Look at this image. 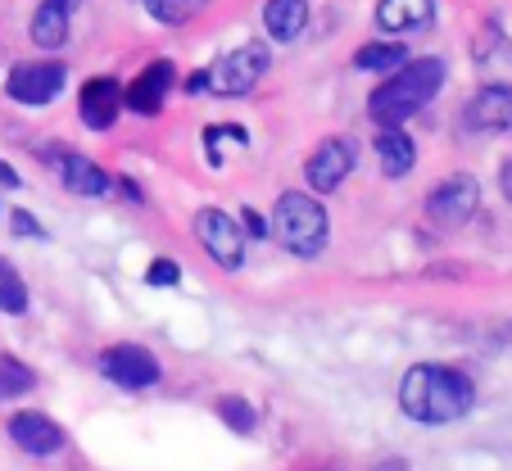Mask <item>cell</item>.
I'll return each mask as SVG.
<instances>
[{
    "mask_svg": "<svg viewBox=\"0 0 512 471\" xmlns=\"http://www.w3.org/2000/svg\"><path fill=\"white\" fill-rule=\"evenodd\" d=\"M399 404L413 422L440 426V422H458L472 413L476 404V385L467 372L458 367H440V363H417L408 367L404 385H399Z\"/></svg>",
    "mask_w": 512,
    "mask_h": 471,
    "instance_id": "1",
    "label": "cell"
},
{
    "mask_svg": "<svg viewBox=\"0 0 512 471\" xmlns=\"http://www.w3.org/2000/svg\"><path fill=\"white\" fill-rule=\"evenodd\" d=\"M445 87V64L440 59H408L395 73L372 91L368 114L377 118L381 127H404L417 109H426Z\"/></svg>",
    "mask_w": 512,
    "mask_h": 471,
    "instance_id": "2",
    "label": "cell"
},
{
    "mask_svg": "<svg viewBox=\"0 0 512 471\" xmlns=\"http://www.w3.org/2000/svg\"><path fill=\"white\" fill-rule=\"evenodd\" d=\"M272 231L290 254L318 259L322 245H327V209L309 191H286L277 200V213H272Z\"/></svg>",
    "mask_w": 512,
    "mask_h": 471,
    "instance_id": "3",
    "label": "cell"
},
{
    "mask_svg": "<svg viewBox=\"0 0 512 471\" xmlns=\"http://www.w3.org/2000/svg\"><path fill=\"white\" fill-rule=\"evenodd\" d=\"M268 46H259V41H245V46L227 50L223 59L213 68H204V87L213 91V96H245V91L259 87V77L268 73Z\"/></svg>",
    "mask_w": 512,
    "mask_h": 471,
    "instance_id": "4",
    "label": "cell"
},
{
    "mask_svg": "<svg viewBox=\"0 0 512 471\" xmlns=\"http://www.w3.org/2000/svg\"><path fill=\"white\" fill-rule=\"evenodd\" d=\"M195 236H200V245L209 250V259L223 263L227 272H236L245 263V231H241V222H236L232 213L200 209L195 213Z\"/></svg>",
    "mask_w": 512,
    "mask_h": 471,
    "instance_id": "5",
    "label": "cell"
},
{
    "mask_svg": "<svg viewBox=\"0 0 512 471\" xmlns=\"http://www.w3.org/2000/svg\"><path fill=\"white\" fill-rule=\"evenodd\" d=\"M41 164H46L50 173H59V182L78 195H109V182H114L105 168L91 164L87 154L68 150V145H59V141H50L46 150H41Z\"/></svg>",
    "mask_w": 512,
    "mask_h": 471,
    "instance_id": "6",
    "label": "cell"
},
{
    "mask_svg": "<svg viewBox=\"0 0 512 471\" xmlns=\"http://www.w3.org/2000/svg\"><path fill=\"white\" fill-rule=\"evenodd\" d=\"M476 204H481L476 177H449V182H440L426 195V218H431L435 227H463L476 213Z\"/></svg>",
    "mask_w": 512,
    "mask_h": 471,
    "instance_id": "7",
    "label": "cell"
},
{
    "mask_svg": "<svg viewBox=\"0 0 512 471\" xmlns=\"http://www.w3.org/2000/svg\"><path fill=\"white\" fill-rule=\"evenodd\" d=\"M100 372L123 390H145V385L159 381V358L141 345H114L100 354Z\"/></svg>",
    "mask_w": 512,
    "mask_h": 471,
    "instance_id": "8",
    "label": "cell"
},
{
    "mask_svg": "<svg viewBox=\"0 0 512 471\" xmlns=\"http://www.w3.org/2000/svg\"><path fill=\"white\" fill-rule=\"evenodd\" d=\"M64 82H68L64 64H14L5 91H10L19 105H50V100L64 91Z\"/></svg>",
    "mask_w": 512,
    "mask_h": 471,
    "instance_id": "9",
    "label": "cell"
},
{
    "mask_svg": "<svg viewBox=\"0 0 512 471\" xmlns=\"http://www.w3.org/2000/svg\"><path fill=\"white\" fill-rule=\"evenodd\" d=\"M349 168H354V145L349 141H322L318 150L309 154V164H304V177H309V186L318 195H327V191H336L340 182L349 177Z\"/></svg>",
    "mask_w": 512,
    "mask_h": 471,
    "instance_id": "10",
    "label": "cell"
},
{
    "mask_svg": "<svg viewBox=\"0 0 512 471\" xmlns=\"http://www.w3.org/2000/svg\"><path fill=\"white\" fill-rule=\"evenodd\" d=\"M10 440L19 444L23 453H32V458H50V453H59L68 444V435H64V426L50 422L46 413H14Z\"/></svg>",
    "mask_w": 512,
    "mask_h": 471,
    "instance_id": "11",
    "label": "cell"
},
{
    "mask_svg": "<svg viewBox=\"0 0 512 471\" xmlns=\"http://www.w3.org/2000/svg\"><path fill=\"white\" fill-rule=\"evenodd\" d=\"M168 87H173V64H168V59H155V64L141 68V77L123 91V105L141 118H155L159 109H164Z\"/></svg>",
    "mask_w": 512,
    "mask_h": 471,
    "instance_id": "12",
    "label": "cell"
},
{
    "mask_svg": "<svg viewBox=\"0 0 512 471\" xmlns=\"http://www.w3.org/2000/svg\"><path fill=\"white\" fill-rule=\"evenodd\" d=\"M467 127L472 132H512V87L494 82L467 100Z\"/></svg>",
    "mask_w": 512,
    "mask_h": 471,
    "instance_id": "13",
    "label": "cell"
},
{
    "mask_svg": "<svg viewBox=\"0 0 512 471\" xmlns=\"http://www.w3.org/2000/svg\"><path fill=\"white\" fill-rule=\"evenodd\" d=\"M82 123L91 127V132H109L114 127V118L123 114V87H118L114 77H91L87 87H82Z\"/></svg>",
    "mask_w": 512,
    "mask_h": 471,
    "instance_id": "14",
    "label": "cell"
},
{
    "mask_svg": "<svg viewBox=\"0 0 512 471\" xmlns=\"http://www.w3.org/2000/svg\"><path fill=\"white\" fill-rule=\"evenodd\" d=\"M431 19H435V0H381L377 5V23L386 32L431 28Z\"/></svg>",
    "mask_w": 512,
    "mask_h": 471,
    "instance_id": "15",
    "label": "cell"
},
{
    "mask_svg": "<svg viewBox=\"0 0 512 471\" xmlns=\"http://www.w3.org/2000/svg\"><path fill=\"white\" fill-rule=\"evenodd\" d=\"M309 23V0H268L263 5V28L272 41H295Z\"/></svg>",
    "mask_w": 512,
    "mask_h": 471,
    "instance_id": "16",
    "label": "cell"
},
{
    "mask_svg": "<svg viewBox=\"0 0 512 471\" xmlns=\"http://www.w3.org/2000/svg\"><path fill=\"white\" fill-rule=\"evenodd\" d=\"M377 159H381V173H386V177L413 173V164H417L413 136H408L404 127H386V132L377 136Z\"/></svg>",
    "mask_w": 512,
    "mask_h": 471,
    "instance_id": "17",
    "label": "cell"
},
{
    "mask_svg": "<svg viewBox=\"0 0 512 471\" xmlns=\"http://www.w3.org/2000/svg\"><path fill=\"white\" fill-rule=\"evenodd\" d=\"M32 41L41 50H59L68 41V10L59 0H41V10L32 14Z\"/></svg>",
    "mask_w": 512,
    "mask_h": 471,
    "instance_id": "18",
    "label": "cell"
},
{
    "mask_svg": "<svg viewBox=\"0 0 512 471\" xmlns=\"http://www.w3.org/2000/svg\"><path fill=\"white\" fill-rule=\"evenodd\" d=\"M399 64H408V50L399 41H372L354 55V68H363V73H395Z\"/></svg>",
    "mask_w": 512,
    "mask_h": 471,
    "instance_id": "19",
    "label": "cell"
},
{
    "mask_svg": "<svg viewBox=\"0 0 512 471\" xmlns=\"http://www.w3.org/2000/svg\"><path fill=\"white\" fill-rule=\"evenodd\" d=\"M0 313H28V286H23V277L14 272V263L0 254Z\"/></svg>",
    "mask_w": 512,
    "mask_h": 471,
    "instance_id": "20",
    "label": "cell"
},
{
    "mask_svg": "<svg viewBox=\"0 0 512 471\" xmlns=\"http://www.w3.org/2000/svg\"><path fill=\"white\" fill-rule=\"evenodd\" d=\"M32 385H37V376L28 372V367L19 363V358H0V399H14V395H28Z\"/></svg>",
    "mask_w": 512,
    "mask_h": 471,
    "instance_id": "21",
    "label": "cell"
},
{
    "mask_svg": "<svg viewBox=\"0 0 512 471\" xmlns=\"http://www.w3.org/2000/svg\"><path fill=\"white\" fill-rule=\"evenodd\" d=\"M218 417H223V422L232 426L236 435H250L254 422H259V413L250 408V399H241V395H227L223 404H218Z\"/></svg>",
    "mask_w": 512,
    "mask_h": 471,
    "instance_id": "22",
    "label": "cell"
},
{
    "mask_svg": "<svg viewBox=\"0 0 512 471\" xmlns=\"http://www.w3.org/2000/svg\"><path fill=\"white\" fill-rule=\"evenodd\" d=\"M141 5L155 14L159 23H186L191 14H200L204 0H141Z\"/></svg>",
    "mask_w": 512,
    "mask_h": 471,
    "instance_id": "23",
    "label": "cell"
},
{
    "mask_svg": "<svg viewBox=\"0 0 512 471\" xmlns=\"http://www.w3.org/2000/svg\"><path fill=\"white\" fill-rule=\"evenodd\" d=\"M177 277H182V272H177V263H168V259L150 263V272H145V281H150V286H177Z\"/></svg>",
    "mask_w": 512,
    "mask_h": 471,
    "instance_id": "24",
    "label": "cell"
},
{
    "mask_svg": "<svg viewBox=\"0 0 512 471\" xmlns=\"http://www.w3.org/2000/svg\"><path fill=\"white\" fill-rule=\"evenodd\" d=\"M241 218H245V227H241V231H250V236H259V241L272 231V227H268V218H263V213H254V209H245Z\"/></svg>",
    "mask_w": 512,
    "mask_h": 471,
    "instance_id": "25",
    "label": "cell"
},
{
    "mask_svg": "<svg viewBox=\"0 0 512 471\" xmlns=\"http://www.w3.org/2000/svg\"><path fill=\"white\" fill-rule=\"evenodd\" d=\"M10 222H14V231H19V236H41V227L32 222V213L14 209V213H10Z\"/></svg>",
    "mask_w": 512,
    "mask_h": 471,
    "instance_id": "26",
    "label": "cell"
},
{
    "mask_svg": "<svg viewBox=\"0 0 512 471\" xmlns=\"http://www.w3.org/2000/svg\"><path fill=\"white\" fill-rule=\"evenodd\" d=\"M0 182H5V191H19V173H14V168L10 164H5V159H0Z\"/></svg>",
    "mask_w": 512,
    "mask_h": 471,
    "instance_id": "27",
    "label": "cell"
},
{
    "mask_svg": "<svg viewBox=\"0 0 512 471\" xmlns=\"http://www.w3.org/2000/svg\"><path fill=\"white\" fill-rule=\"evenodd\" d=\"M499 186H503V195H508V200H512V159H508V164H503V173H499Z\"/></svg>",
    "mask_w": 512,
    "mask_h": 471,
    "instance_id": "28",
    "label": "cell"
},
{
    "mask_svg": "<svg viewBox=\"0 0 512 471\" xmlns=\"http://www.w3.org/2000/svg\"><path fill=\"white\" fill-rule=\"evenodd\" d=\"M59 5H64L68 14H73V10H78V5H82V0H59Z\"/></svg>",
    "mask_w": 512,
    "mask_h": 471,
    "instance_id": "29",
    "label": "cell"
},
{
    "mask_svg": "<svg viewBox=\"0 0 512 471\" xmlns=\"http://www.w3.org/2000/svg\"><path fill=\"white\" fill-rule=\"evenodd\" d=\"M381 471H408V467H404V462H386V467H381Z\"/></svg>",
    "mask_w": 512,
    "mask_h": 471,
    "instance_id": "30",
    "label": "cell"
}]
</instances>
